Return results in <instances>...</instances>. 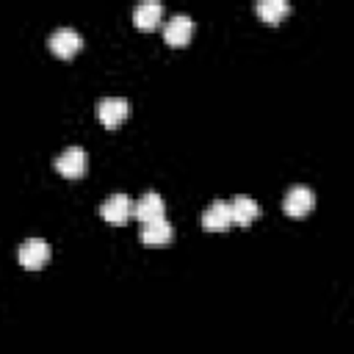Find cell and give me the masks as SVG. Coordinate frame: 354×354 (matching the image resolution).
<instances>
[{
	"label": "cell",
	"instance_id": "cell-1",
	"mask_svg": "<svg viewBox=\"0 0 354 354\" xmlns=\"http://www.w3.org/2000/svg\"><path fill=\"white\" fill-rule=\"evenodd\" d=\"M50 260V243L44 238H28L19 246V266L25 271H39Z\"/></svg>",
	"mask_w": 354,
	"mask_h": 354
},
{
	"label": "cell",
	"instance_id": "cell-2",
	"mask_svg": "<svg viewBox=\"0 0 354 354\" xmlns=\"http://www.w3.org/2000/svg\"><path fill=\"white\" fill-rule=\"evenodd\" d=\"M100 216L111 224V227H122L127 224V218L133 216V202L127 194H111L105 196V202L100 205Z\"/></svg>",
	"mask_w": 354,
	"mask_h": 354
},
{
	"label": "cell",
	"instance_id": "cell-3",
	"mask_svg": "<svg viewBox=\"0 0 354 354\" xmlns=\"http://www.w3.org/2000/svg\"><path fill=\"white\" fill-rule=\"evenodd\" d=\"M127 111H130V105H127L124 97H102V100L97 102V119H100L102 127H108V130H116V127L127 119Z\"/></svg>",
	"mask_w": 354,
	"mask_h": 354
},
{
	"label": "cell",
	"instance_id": "cell-4",
	"mask_svg": "<svg viewBox=\"0 0 354 354\" xmlns=\"http://www.w3.org/2000/svg\"><path fill=\"white\" fill-rule=\"evenodd\" d=\"M53 166H55V171H58L61 177L77 180V177H83V171H86V152H83L80 147H66L61 155H55Z\"/></svg>",
	"mask_w": 354,
	"mask_h": 354
},
{
	"label": "cell",
	"instance_id": "cell-5",
	"mask_svg": "<svg viewBox=\"0 0 354 354\" xmlns=\"http://www.w3.org/2000/svg\"><path fill=\"white\" fill-rule=\"evenodd\" d=\"M313 207H315V194H313L307 185H293V188H288V194H285V199H282V210H285L288 216L301 218V216H307Z\"/></svg>",
	"mask_w": 354,
	"mask_h": 354
},
{
	"label": "cell",
	"instance_id": "cell-6",
	"mask_svg": "<svg viewBox=\"0 0 354 354\" xmlns=\"http://www.w3.org/2000/svg\"><path fill=\"white\" fill-rule=\"evenodd\" d=\"M50 50H53V55H58V58H72L80 47H83V36L75 30V28H58V30H53V36H50Z\"/></svg>",
	"mask_w": 354,
	"mask_h": 354
},
{
	"label": "cell",
	"instance_id": "cell-7",
	"mask_svg": "<svg viewBox=\"0 0 354 354\" xmlns=\"http://www.w3.org/2000/svg\"><path fill=\"white\" fill-rule=\"evenodd\" d=\"M171 235H174V230H171V224H169L166 218L147 221V224H141V232H138L141 243L149 246V249H163V246H169V243H171Z\"/></svg>",
	"mask_w": 354,
	"mask_h": 354
},
{
	"label": "cell",
	"instance_id": "cell-8",
	"mask_svg": "<svg viewBox=\"0 0 354 354\" xmlns=\"http://www.w3.org/2000/svg\"><path fill=\"white\" fill-rule=\"evenodd\" d=\"M191 33H194V22L188 14H174L163 28V39L169 47H185L191 41Z\"/></svg>",
	"mask_w": 354,
	"mask_h": 354
},
{
	"label": "cell",
	"instance_id": "cell-9",
	"mask_svg": "<svg viewBox=\"0 0 354 354\" xmlns=\"http://www.w3.org/2000/svg\"><path fill=\"white\" fill-rule=\"evenodd\" d=\"M163 213H166V205H163V196H160L158 191L141 194V196L136 199V205H133V216H136L141 224L155 221V218H163Z\"/></svg>",
	"mask_w": 354,
	"mask_h": 354
},
{
	"label": "cell",
	"instance_id": "cell-10",
	"mask_svg": "<svg viewBox=\"0 0 354 354\" xmlns=\"http://www.w3.org/2000/svg\"><path fill=\"white\" fill-rule=\"evenodd\" d=\"M232 227V213H230V205L227 202H213L210 207H205L202 213V230L207 232H224Z\"/></svg>",
	"mask_w": 354,
	"mask_h": 354
},
{
	"label": "cell",
	"instance_id": "cell-11",
	"mask_svg": "<svg viewBox=\"0 0 354 354\" xmlns=\"http://www.w3.org/2000/svg\"><path fill=\"white\" fill-rule=\"evenodd\" d=\"M163 19V6L158 0H147V3H138L136 11H133V22L138 30H155Z\"/></svg>",
	"mask_w": 354,
	"mask_h": 354
},
{
	"label": "cell",
	"instance_id": "cell-12",
	"mask_svg": "<svg viewBox=\"0 0 354 354\" xmlns=\"http://www.w3.org/2000/svg\"><path fill=\"white\" fill-rule=\"evenodd\" d=\"M230 213H232V224H238V227H249V224L260 216V205H257L252 196L238 194V196L230 202Z\"/></svg>",
	"mask_w": 354,
	"mask_h": 354
},
{
	"label": "cell",
	"instance_id": "cell-13",
	"mask_svg": "<svg viewBox=\"0 0 354 354\" xmlns=\"http://www.w3.org/2000/svg\"><path fill=\"white\" fill-rule=\"evenodd\" d=\"M254 8L266 25H279L290 14V3H285V0H260Z\"/></svg>",
	"mask_w": 354,
	"mask_h": 354
}]
</instances>
